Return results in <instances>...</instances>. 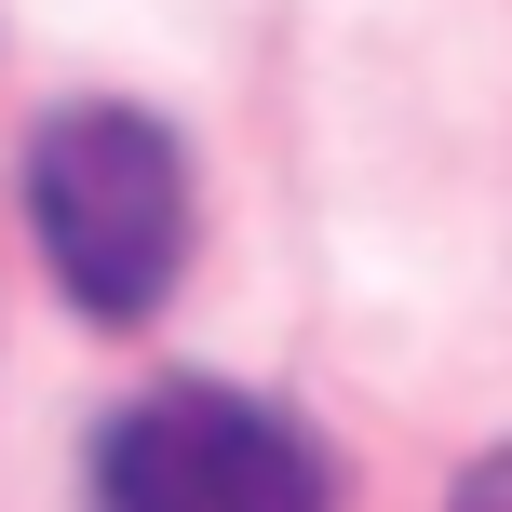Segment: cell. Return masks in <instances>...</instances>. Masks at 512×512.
Here are the masks:
<instances>
[{"instance_id":"cell-1","label":"cell","mask_w":512,"mask_h":512,"mask_svg":"<svg viewBox=\"0 0 512 512\" xmlns=\"http://www.w3.org/2000/svg\"><path fill=\"white\" fill-rule=\"evenodd\" d=\"M27 230L68 310L95 324H149L189 270V149L149 108H54L27 135Z\"/></svg>"},{"instance_id":"cell-3","label":"cell","mask_w":512,"mask_h":512,"mask_svg":"<svg viewBox=\"0 0 512 512\" xmlns=\"http://www.w3.org/2000/svg\"><path fill=\"white\" fill-rule=\"evenodd\" d=\"M445 512H512V445H499V459H472V472H459V499H445Z\"/></svg>"},{"instance_id":"cell-2","label":"cell","mask_w":512,"mask_h":512,"mask_svg":"<svg viewBox=\"0 0 512 512\" xmlns=\"http://www.w3.org/2000/svg\"><path fill=\"white\" fill-rule=\"evenodd\" d=\"M95 512H337V472H324V445L283 405L176 378V391H149V405L108 418Z\"/></svg>"}]
</instances>
